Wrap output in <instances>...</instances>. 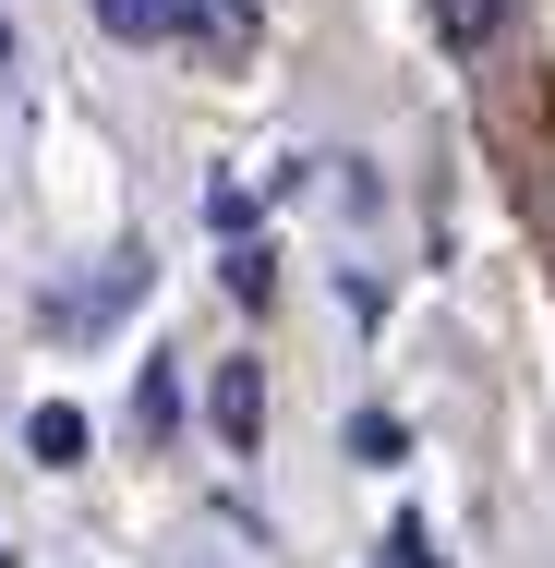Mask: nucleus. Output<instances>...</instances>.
I'll return each mask as SVG.
<instances>
[{
    "instance_id": "obj_10",
    "label": "nucleus",
    "mask_w": 555,
    "mask_h": 568,
    "mask_svg": "<svg viewBox=\"0 0 555 568\" xmlns=\"http://www.w3.org/2000/svg\"><path fill=\"white\" fill-rule=\"evenodd\" d=\"M241 12H266V0H241Z\"/></svg>"
},
{
    "instance_id": "obj_1",
    "label": "nucleus",
    "mask_w": 555,
    "mask_h": 568,
    "mask_svg": "<svg viewBox=\"0 0 555 568\" xmlns=\"http://www.w3.org/2000/svg\"><path fill=\"white\" fill-rule=\"evenodd\" d=\"M206 412H218V448H229V459H254V436H266V363H241V351H229Z\"/></svg>"
},
{
    "instance_id": "obj_8",
    "label": "nucleus",
    "mask_w": 555,
    "mask_h": 568,
    "mask_svg": "<svg viewBox=\"0 0 555 568\" xmlns=\"http://www.w3.org/2000/svg\"><path fill=\"white\" fill-rule=\"evenodd\" d=\"M387 568H446V557H435V532H423V520H399V532H387Z\"/></svg>"
},
{
    "instance_id": "obj_11",
    "label": "nucleus",
    "mask_w": 555,
    "mask_h": 568,
    "mask_svg": "<svg viewBox=\"0 0 555 568\" xmlns=\"http://www.w3.org/2000/svg\"><path fill=\"white\" fill-rule=\"evenodd\" d=\"M0 568H12V545H0Z\"/></svg>"
},
{
    "instance_id": "obj_5",
    "label": "nucleus",
    "mask_w": 555,
    "mask_h": 568,
    "mask_svg": "<svg viewBox=\"0 0 555 568\" xmlns=\"http://www.w3.org/2000/svg\"><path fill=\"white\" fill-rule=\"evenodd\" d=\"M97 24L133 37V49H157V37H182V0H97Z\"/></svg>"
},
{
    "instance_id": "obj_3",
    "label": "nucleus",
    "mask_w": 555,
    "mask_h": 568,
    "mask_svg": "<svg viewBox=\"0 0 555 568\" xmlns=\"http://www.w3.org/2000/svg\"><path fill=\"white\" fill-rule=\"evenodd\" d=\"M435 24H446V49H459V61H483V49L520 24V0H435Z\"/></svg>"
},
{
    "instance_id": "obj_2",
    "label": "nucleus",
    "mask_w": 555,
    "mask_h": 568,
    "mask_svg": "<svg viewBox=\"0 0 555 568\" xmlns=\"http://www.w3.org/2000/svg\"><path fill=\"white\" fill-rule=\"evenodd\" d=\"M133 436H145V448H169V436H182V351H157V363H145V387H133Z\"/></svg>"
},
{
    "instance_id": "obj_7",
    "label": "nucleus",
    "mask_w": 555,
    "mask_h": 568,
    "mask_svg": "<svg viewBox=\"0 0 555 568\" xmlns=\"http://www.w3.org/2000/svg\"><path fill=\"white\" fill-rule=\"evenodd\" d=\"M266 291H278V254L241 242V254H229V303H266Z\"/></svg>"
},
{
    "instance_id": "obj_9",
    "label": "nucleus",
    "mask_w": 555,
    "mask_h": 568,
    "mask_svg": "<svg viewBox=\"0 0 555 568\" xmlns=\"http://www.w3.org/2000/svg\"><path fill=\"white\" fill-rule=\"evenodd\" d=\"M0 73H12V12H0Z\"/></svg>"
},
{
    "instance_id": "obj_6",
    "label": "nucleus",
    "mask_w": 555,
    "mask_h": 568,
    "mask_svg": "<svg viewBox=\"0 0 555 568\" xmlns=\"http://www.w3.org/2000/svg\"><path fill=\"white\" fill-rule=\"evenodd\" d=\"M350 459H374V471L411 459V424H399V412H362V424H350Z\"/></svg>"
},
{
    "instance_id": "obj_4",
    "label": "nucleus",
    "mask_w": 555,
    "mask_h": 568,
    "mask_svg": "<svg viewBox=\"0 0 555 568\" xmlns=\"http://www.w3.org/2000/svg\"><path fill=\"white\" fill-rule=\"evenodd\" d=\"M24 448L49 459V471H73V459L97 448V436H85V412H73V399H49V412H37V424H24Z\"/></svg>"
}]
</instances>
